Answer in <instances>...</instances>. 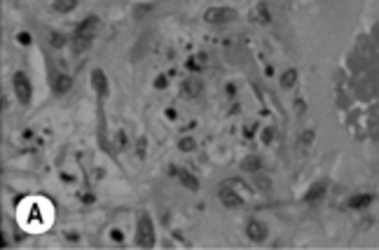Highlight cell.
I'll use <instances>...</instances> for the list:
<instances>
[{"label": "cell", "mask_w": 379, "mask_h": 250, "mask_svg": "<svg viewBox=\"0 0 379 250\" xmlns=\"http://www.w3.org/2000/svg\"><path fill=\"white\" fill-rule=\"evenodd\" d=\"M54 220V208L43 196H33L19 211V222L26 232H45Z\"/></svg>", "instance_id": "1"}, {"label": "cell", "mask_w": 379, "mask_h": 250, "mask_svg": "<svg viewBox=\"0 0 379 250\" xmlns=\"http://www.w3.org/2000/svg\"><path fill=\"white\" fill-rule=\"evenodd\" d=\"M157 243V234H155V222L147 213L138 215L136 222V245L138 248H155Z\"/></svg>", "instance_id": "2"}, {"label": "cell", "mask_w": 379, "mask_h": 250, "mask_svg": "<svg viewBox=\"0 0 379 250\" xmlns=\"http://www.w3.org/2000/svg\"><path fill=\"white\" fill-rule=\"evenodd\" d=\"M12 89L14 94H17V101L21 105H31L33 101V85L31 79H28V75L24 73V70H17V73L12 75Z\"/></svg>", "instance_id": "3"}, {"label": "cell", "mask_w": 379, "mask_h": 250, "mask_svg": "<svg viewBox=\"0 0 379 250\" xmlns=\"http://www.w3.org/2000/svg\"><path fill=\"white\" fill-rule=\"evenodd\" d=\"M239 19V12L234 7H208L204 12V21L213 26H222V24H232Z\"/></svg>", "instance_id": "4"}, {"label": "cell", "mask_w": 379, "mask_h": 250, "mask_svg": "<svg viewBox=\"0 0 379 250\" xmlns=\"http://www.w3.org/2000/svg\"><path fill=\"white\" fill-rule=\"evenodd\" d=\"M98 31H101V17H96V14H87L82 21H80V26L75 28V37H82V40H92L98 35Z\"/></svg>", "instance_id": "5"}, {"label": "cell", "mask_w": 379, "mask_h": 250, "mask_svg": "<svg viewBox=\"0 0 379 250\" xmlns=\"http://www.w3.org/2000/svg\"><path fill=\"white\" fill-rule=\"evenodd\" d=\"M218 199H220V203L227 206V208H241L244 206V199L234 192V187H230V183L220 185V189H218Z\"/></svg>", "instance_id": "6"}, {"label": "cell", "mask_w": 379, "mask_h": 250, "mask_svg": "<svg viewBox=\"0 0 379 250\" xmlns=\"http://www.w3.org/2000/svg\"><path fill=\"white\" fill-rule=\"evenodd\" d=\"M169 176L178 178V180H180V185H183L185 189H190V192H197V189H199V180H197V176H192V173L185 171V169H180V166H171Z\"/></svg>", "instance_id": "7"}, {"label": "cell", "mask_w": 379, "mask_h": 250, "mask_svg": "<svg viewBox=\"0 0 379 250\" xmlns=\"http://www.w3.org/2000/svg\"><path fill=\"white\" fill-rule=\"evenodd\" d=\"M267 234H269V229H267L264 222H260V220H255V218L248 220V225H246V236L251 238V241L262 243L264 238H267Z\"/></svg>", "instance_id": "8"}, {"label": "cell", "mask_w": 379, "mask_h": 250, "mask_svg": "<svg viewBox=\"0 0 379 250\" xmlns=\"http://www.w3.org/2000/svg\"><path fill=\"white\" fill-rule=\"evenodd\" d=\"M202 92H204V85L199 77H187L183 85H180V94H183L185 98H197Z\"/></svg>", "instance_id": "9"}, {"label": "cell", "mask_w": 379, "mask_h": 250, "mask_svg": "<svg viewBox=\"0 0 379 250\" xmlns=\"http://www.w3.org/2000/svg\"><path fill=\"white\" fill-rule=\"evenodd\" d=\"M73 89V77L66 73H59L54 77V82H52V92L56 94V96H63V94H68Z\"/></svg>", "instance_id": "10"}, {"label": "cell", "mask_w": 379, "mask_h": 250, "mask_svg": "<svg viewBox=\"0 0 379 250\" xmlns=\"http://www.w3.org/2000/svg\"><path fill=\"white\" fill-rule=\"evenodd\" d=\"M325 192H328V187H325V183H314L312 187L307 189L305 192V196H302V201H307V203H316V201H321L325 196Z\"/></svg>", "instance_id": "11"}, {"label": "cell", "mask_w": 379, "mask_h": 250, "mask_svg": "<svg viewBox=\"0 0 379 250\" xmlns=\"http://www.w3.org/2000/svg\"><path fill=\"white\" fill-rule=\"evenodd\" d=\"M372 201H374V194H370V192H363V194H354V196H351V199L347 201V206L351 208V211H363V208H367Z\"/></svg>", "instance_id": "12"}, {"label": "cell", "mask_w": 379, "mask_h": 250, "mask_svg": "<svg viewBox=\"0 0 379 250\" xmlns=\"http://www.w3.org/2000/svg\"><path fill=\"white\" fill-rule=\"evenodd\" d=\"M92 87L96 89V94L108 96V79H105V73L101 70V68H96V70L92 73Z\"/></svg>", "instance_id": "13"}, {"label": "cell", "mask_w": 379, "mask_h": 250, "mask_svg": "<svg viewBox=\"0 0 379 250\" xmlns=\"http://www.w3.org/2000/svg\"><path fill=\"white\" fill-rule=\"evenodd\" d=\"M241 169L246 173H257L262 169V157H257V154H248V157L241 161Z\"/></svg>", "instance_id": "14"}, {"label": "cell", "mask_w": 379, "mask_h": 250, "mask_svg": "<svg viewBox=\"0 0 379 250\" xmlns=\"http://www.w3.org/2000/svg\"><path fill=\"white\" fill-rule=\"evenodd\" d=\"M253 19H255L257 24H269L272 21V12H269L267 3H257L255 10H253Z\"/></svg>", "instance_id": "15"}, {"label": "cell", "mask_w": 379, "mask_h": 250, "mask_svg": "<svg viewBox=\"0 0 379 250\" xmlns=\"http://www.w3.org/2000/svg\"><path fill=\"white\" fill-rule=\"evenodd\" d=\"M52 7H54V12L68 14V12H73L75 7H78V0H54V3H52Z\"/></svg>", "instance_id": "16"}, {"label": "cell", "mask_w": 379, "mask_h": 250, "mask_svg": "<svg viewBox=\"0 0 379 250\" xmlns=\"http://www.w3.org/2000/svg\"><path fill=\"white\" fill-rule=\"evenodd\" d=\"M295 79H297V70H295V68H288L281 77V87L283 89H290V87L295 85Z\"/></svg>", "instance_id": "17"}, {"label": "cell", "mask_w": 379, "mask_h": 250, "mask_svg": "<svg viewBox=\"0 0 379 250\" xmlns=\"http://www.w3.org/2000/svg\"><path fill=\"white\" fill-rule=\"evenodd\" d=\"M195 147H197V143H195V138H192V136H185V138H180V141H178V150H180V152H192Z\"/></svg>", "instance_id": "18"}, {"label": "cell", "mask_w": 379, "mask_h": 250, "mask_svg": "<svg viewBox=\"0 0 379 250\" xmlns=\"http://www.w3.org/2000/svg\"><path fill=\"white\" fill-rule=\"evenodd\" d=\"M66 43H68V40H66V35H63V33H59V31H56V33H52V35H49V45H52V47H54V49H61V47H66Z\"/></svg>", "instance_id": "19"}, {"label": "cell", "mask_w": 379, "mask_h": 250, "mask_svg": "<svg viewBox=\"0 0 379 250\" xmlns=\"http://www.w3.org/2000/svg\"><path fill=\"white\" fill-rule=\"evenodd\" d=\"M89 45H92V40L73 37V52H75V54H82V52H87V49H89Z\"/></svg>", "instance_id": "20"}, {"label": "cell", "mask_w": 379, "mask_h": 250, "mask_svg": "<svg viewBox=\"0 0 379 250\" xmlns=\"http://www.w3.org/2000/svg\"><path fill=\"white\" fill-rule=\"evenodd\" d=\"M272 138H274V129L267 127L262 131V143H264V145H269V143H272Z\"/></svg>", "instance_id": "21"}, {"label": "cell", "mask_w": 379, "mask_h": 250, "mask_svg": "<svg viewBox=\"0 0 379 250\" xmlns=\"http://www.w3.org/2000/svg\"><path fill=\"white\" fill-rule=\"evenodd\" d=\"M17 43H19V45H24V47H26V45H31V33H19V35H17Z\"/></svg>", "instance_id": "22"}, {"label": "cell", "mask_w": 379, "mask_h": 250, "mask_svg": "<svg viewBox=\"0 0 379 250\" xmlns=\"http://www.w3.org/2000/svg\"><path fill=\"white\" fill-rule=\"evenodd\" d=\"M166 82H169V75H159V77L155 79V87H157V89H164Z\"/></svg>", "instance_id": "23"}, {"label": "cell", "mask_w": 379, "mask_h": 250, "mask_svg": "<svg viewBox=\"0 0 379 250\" xmlns=\"http://www.w3.org/2000/svg\"><path fill=\"white\" fill-rule=\"evenodd\" d=\"M312 141H314V131H307V134H302V143H305V145H309Z\"/></svg>", "instance_id": "24"}, {"label": "cell", "mask_w": 379, "mask_h": 250, "mask_svg": "<svg viewBox=\"0 0 379 250\" xmlns=\"http://www.w3.org/2000/svg\"><path fill=\"white\" fill-rule=\"evenodd\" d=\"M115 241H122V232H117V229H112V234H110Z\"/></svg>", "instance_id": "25"}, {"label": "cell", "mask_w": 379, "mask_h": 250, "mask_svg": "<svg viewBox=\"0 0 379 250\" xmlns=\"http://www.w3.org/2000/svg\"><path fill=\"white\" fill-rule=\"evenodd\" d=\"M166 117H169V119H176V110L169 108V110H166Z\"/></svg>", "instance_id": "26"}]
</instances>
